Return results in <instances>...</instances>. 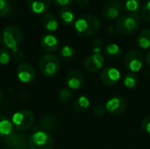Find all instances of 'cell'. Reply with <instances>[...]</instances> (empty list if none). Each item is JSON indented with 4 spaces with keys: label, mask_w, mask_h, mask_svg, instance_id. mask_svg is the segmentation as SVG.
<instances>
[{
    "label": "cell",
    "mask_w": 150,
    "mask_h": 149,
    "mask_svg": "<svg viewBox=\"0 0 150 149\" xmlns=\"http://www.w3.org/2000/svg\"><path fill=\"white\" fill-rule=\"evenodd\" d=\"M76 32L81 37H91L94 35L100 27L99 18L91 13L79 17L74 23Z\"/></svg>",
    "instance_id": "obj_1"
},
{
    "label": "cell",
    "mask_w": 150,
    "mask_h": 149,
    "mask_svg": "<svg viewBox=\"0 0 150 149\" xmlns=\"http://www.w3.org/2000/svg\"><path fill=\"white\" fill-rule=\"evenodd\" d=\"M23 39V33L20 28L14 25L5 27L0 34L1 43L11 50L18 48Z\"/></svg>",
    "instance_id": "obj_2"
},
{
    "label": "cell",
    "mask_w": 150,
    "mask_h": 149,
    "mask_svg": "<svg viewBox=\"0 0 150 149\" xmlns=\"http://www.w3.org/2000/svg\"><path fill=\"white\" fill-rule=\"evenodd\" d=\"M39 69L47 77L54 76L60 69V61L54 54H45L39 61Z\"/></svg>",
    "instance_id": "obj_3"
},
{
    "label": "cell",
    "mask_w": 150,
    "mask_h": 149,
    "mask_svg": "<svg viewBox=\"0 0 150 149\" xmlns=\"http://www.w3.org/2000/svg\"><path fill=\"white\" fill-rule=\"evenodd\" d=\"M53 147L54 140L47 132L37 131L28 139L29 149H53Z\"/></svg>",
    "instance_id": "obj_4"
},
{
    "label": "cell",
    "mask_w": 150,
    "mask_h": 149,
    "mask_svg": "<svg viewBox=\"0 0 150 149\" xmlns=\"http://www.w3.org/2000/svg\"><path fill=\"white\" fill-rule=\"evenodd\" d=\"M35 120V116L30 110H21L15 112L11 118L13 126L18 131H24L30 128Z\"/></svg>",
    "instance_id": "obj_5"
},
{
    "label": "cell",
    "mask_w": 150,
    "mask_h": 149,
    "mask_svg": "<svg viewBox=\"0 0 150 149\" xmlns=\"http://www.w3.org/2000/svg\"><path fill=\"white\" fill-rule=\"evenodd\" d=\"M139 28L138 20L129 15L120 16L116 21L117 31L124 35L134 34Z\"/></svg>",
    "instance_id": "obj_6"
},
{
    "label": "cell",
    "mask_w": 150,
    "mask_h": 149,
    "mask_svg": "<svg viewBox=\"0 0 150 149\" xmlns=\"http://www.w3.org/2000/svg\"><path fill=\"white\" fill-rule=\"evenodd\" d=\"M124 63L128 70L132 72H137L141 70L143 66L144 57L140 51L133 49L126 54L124 58Z\"/></svg>",
    "instance_id": "obj_7"
},
{
    "label": "cell",
    "mask_w": 150,
    "mask_h": 149,
    "mask_svg": "<svg viewBox=\"0 0 150 149\" xmlns=\"http://www.w3.org/2000/svg\"><path fill=\"white\" fill-rule=\"evenodd\" d=\"M17 76L18 80L22 83H28L34 81L36 76V72L34 68L26 62H22L17 67Z\"/></svg>",
    "instance_id": "obj_8"
},
{
    "label": "cell",
    "mask_w": 150,
    "mask_h": 149,
    "mask_svg": "<svg viewBox=\"0 0 150 149\" xmlns=\"http://www.w3.org/2000/svg\"><path fill=\"white\" fill-rule=\"evenodd\" d=\"M121 0H112L110 1L102 10L101 15L105 19L112 20L119 17L121 7H122Z\"/></svg>",
    "instance_id": "obj_9"
},
{
    "label": "cell",
    "mask_w": 150,
    "mask_h": 149,
    "mask_svg": "<svg viewBox=\"0 0 150 149\" xmlns=\"http://www.w3.org/2000/svg\"><path fill=\"white\" fill-rule=\"evenodd\" d=\"M127 108V100L123 97H114L110 98L105 105V109L112 115H118Z\"/></svg>",
    "instance_id": "obj_10"
},
{
    "label": "cell",
    "mask_w": 150,
    "mask_h": 149,
    "mask_svg": "<svg viewBox=\"0 0 150 149\" xmlns=\"http://www.w3.org/2000/svg\"><path fill=\"white\" fill-rule=\"evenodd\" d=\"M105 63L104 57L101 54H91L84 61V68L91 73H96L101 69Z\"/></svg>",
    "instance_id": "obj_11"
},
{
    "label": "cell",
    "mask_w": 150,
    "mask_h": 149,
    "mask_svg": "<svg viewBox=\"0 0 150 149\" xmlns=\"http://www.w3.org/2000/svg\"><path fill=\"white\" fill-rule=\"evenodd\" d=\"M5 144L9 149H27L28 141L25 135L12 133L5 137Z\"/></svg>",
    "instance_id": "obj_12"
},
{
    "label": "cell",
    "mask_w": 150,
    "mask_h": 149,
    "mask_svg": "<svg viewBox=\"0 0 150 149\" xmlns=\"http://www.w3.org/2000/svg\"><path fill=\"white\" fill-rule=\"evenodd\" d=\"M100 79L105 85L113 86L120 81V73L113 67H107L101 72Z\"/></svg>",
    "instance_id": "obj_13"
},
{
    "label": "cell",
    "mask_w": 150,
    "mask_h": 149,
    "mask_svg": "<svg viewBox=\"0 0 150 149\" xmlns=\"http://www.w3.org/2000/svg\"><path fill=\"white\" fill-rule=\"evenodd\" d=\"M65 81H66L67 85L70 89L77 90L82 87V85L84 82V79H83V74L79 70L73 69V70H70L66 75Z\"/></svg>",
    "instance_id": "obj_14"
},
{
    "label": "cell",
    "mask_w": 150,
    "mask_h": 149,
    "mask_svg": "<svg viewBox=\"0 0 150 149\" xmlns=\"http://www.w3.org/2000/svg\"><path fill=\"white\" fill-rule=\"evenodd\" d=\"M52 0H27L29 10L36 14L46 13L50 8Z\"/></svg>",
    "instance_id": "obj_15"
},
{
    "label": "cell",
    "mask_w": 150,
    "mask_h": 149,
    "mask_svg": "<svg viewBox=\"0 0 150 149\" xmlns=\"http://www.w3.org/2000/svg\"><path fill=\"white\" fill-rule=\"evenodd\" d=\"M41 48L48 53L55 52L59 47V41L53 34H46L40 39Z\"/></svg>",
    "instance_id": "obj_16"
},
{
    "label": "cell",
    "mask_w": 150,
    "mask_h": 149,
    "mask_svg": "<svg viewBox=\"0 0 150 149\" xmlns=\"http://www.w3.org/2000/svg\"><path fill=\"white\" fill-rule=\"evenodd\" d=\"M40 23L43 28L48 32H54L58 28L57 18L52 13H49V12H46L41 16Z\"/></svg>",
    "instance_id": "obj_17"
},
{
    "label": "cell",
    "mask_w": 150,
    "mask_h": 149,
    "mask_svg": "<svg viewBox=\"0 0 150 149\" xmlns=\"http://www.w3.org/2000/svg\"><path fill=\"white\" fill-rule=\"evenodd\" d=\"M105 54L109 60H116L121 56L122 50L118 44L111 43L105 47Z\"/></svg>",
    "instance_id": "obj_18"
},
{
    "label": "cell",
    "mask_w": 150,
    "mask_h": 149,
    "mask_svg": "<svg viewBox=\"0 0 150 149\" xmlns=\"http://www.w3.org/2000/svg\"><path fill=\"white\" fill-rule=\"evenodd\" d=\"M125 5H126L127 11L130 14L129 16L138 19L140 9H141L140 0H127Z\"/></svg>",
    "instance_id": "obj_19"
},
{
    "label": "cell",
    "mask_w": 150,
    "mask_h": 149,
    "mask_svg": "<svg viewBox=\"0 0 150 149\" xmlns=\"http://www.w3.org/2000/svg\"><path fill=\"white\" fill-rule=\"evenodd\" d=\"M59 18L66 25H70L73 23H75V14L68 7H64V8L60 10Z\"/></svg>",
    "instance_id": "obj_20"
},
{
    "label": "cell",
    "mask_w": 150,
    "mask_h": 149,
    "mask_svg": "<svg viewBox=\"0 0 150 149\" xmlns=\"http://www.w3.org/2000/svg\"><path fill=\"white\" fill-rule=\"evenodd\" d=\"M137 45L143 49H147L150 47V29L142 30L136 38Z\"/></svg>",
    "instance_id": "obj_21"
},
{
    "label": "cell",
    "mask_w": 150,
    "mask_h": 149,
    "mask_svg": "<svg viewBox=\"0 0 150 149\" xmlns=\"http://www.w3.org/2000/svg\"><path fill=\"white\" fill-rule=\"evenodd\" d=\"M13 133L12 123L4 116L0 115V138L8 136Z\"/></svg>",
    "instance_id": "obj_22"
},
{
    "label": "cell",
    "mask_w": 150,
    "mask_h": 149,
    "mask_svg": "<svg viewBox=\"0 0 150 149\" xmlns=\"http://www.w3.org/2000/svg\"><path fill=\"white\" fill-rule=\"evenodd\" d=\"M89 106H90V101L84 96H81L77 97L73 102V108L78 113L84 112L89 108Z\"/></svg>",
    "instance_id": "obj_23"
},
{
    "label": "cell",
    "mask_w": 150,
    "mask_h": 149,
    "mask_svg": "<svg viewBox=\"0 0 150 149\" xmlns=\"http://www.w3.org/2000/svg\"><path fill=\"white\" fill-rule=\"evenodd\" d=\"M55 126H56V121H55V119H54V118H52V117L47 116V117L43 118V119L40 120V122L39 123L37 128L40 127V130H39V131H43V132H45V131H51V130H54V129L55 128Z\"/></svg>",
    "instance_id": "obj_24"
},
{
    "label": "cell",
    "mask_w": 150,
    "mask_h": 149,
    "mask_svg": "<svg viewBox=\"0 0 150 149\" xmlns=\"http://www.w3.org/2000/svg\"><path fill=\"white\" fill-rule=\"evenodd\" d=\"M76 55V50L71 46H64L60 51V57L64 61H70Z\"/></svg>",
    "instance_id": "obj_25"
},
{
    "label": "cell",
    "mask_w": 150,
    "mask_h": 149,
    "mask_svg": "<svg viewBox=\"0 0 150 149\" xmlns=\"http://www.w3.org/2000/svg\"><path fill=\"white\" fill-rule=\"evenodd\" d=\"M123 83H124V85L127 88H130V89L134 88L138 84V77L134 73H128L125 76L123 79Z\"/></svg>",
    "instance_id": "obj_26"
},
{
    "label": "cell",
    "mask_w": 150,
    "mask_h": 149,
    "mask_svg": "<svg viewBox=\"0 0 150 149\" xmlns=\"http://www.w3.org/2000/svg\"><path fill=\"white\" fill-rule=\"evenodd\" d=\"M91 50L93 51L94 54H100V52L105 47L104 42L100 39H95L92 40V42L91 44Z\"/></svg>",
    "instance_id": "obj_27"
},
{
    "label": "cell",
    "mask_w": 150,
    "mask_h": 149,
    "mask_svg": "<svg viewBox=\"0 0 150 149\" xmlns=\"http://www.w3.org/2000/svg\"><path fill=\"white\" fill-rule=\"evenodd\" d=\"M11 11V4L8 0H0V18L6 16Z\"/></svg>",
    "instance_id": "obj_28"
},
{
    "label": "cell",
    "mask_w": 150,
    "mask_h": 149,
    "mask_svg": "<svg viewBox=\"0 0 150 149\" xmlns=\"http://www.w3.org/2000/svg\"><path fill=\"white\" fill-rule=\"evenodd\" d=\"M59 99L62 103H67L69 102L71 97H72V93L68 89H62L60 92H59Z\"/></svg>",
    "instance_id": "obj_29"
},
{
    "label": "cell",
    "mask_w": 150,
    "mask_h": 149,
    "mask_svg": "<svg viewBox=\"0 0 150 149\" xmlns=\"http://www.w3.org/2000/svg\"><path fill=\"white\" fill-rule=\"evenodd\" d=\"M11 55L4 48H0V65H6L9 63Z\"/></svg>",
    "instance_id": "obj_30"
},
{
    "label": "cell",
    "mask_w": 150,
    "mask_h": 149,
    "mask_svg": "<svg viewBox=\"0 0 150 149\" xmlns=\"http://www.w3.org/2000/svg\"><path fill=\"white\" fill-rule=\"evenodd\" d=\"M142 15L145 21L150 23V0L145 3L142 9Z\"/></svg>",
    "instance_id": "obj_31"
},
{
    "label": "cell",
    "mask_w": 150,
    "mask_h": 149,
    "mask_svg": "<svg viewBox=\"0 0 150 149\" xmlns=\"http://www.w3.org/2000/svg\"><path fill=\"white\" fill-rule=\"evenodd\" d=\"M12 57L15 61H21L24 59V53L22 50L15 48L12 50Z\"/></svg>",
    "instance_id": "obj_32"
},
{
    "label": "cell",
    "mask_w": 150,
    "mask_h": 149,
    "mask_svg": "<svg viewBox=\"0 0 150 149\" xmlns=\"http://www.w3.org/2000/svg\"><path fill=\"white\" fill-rule=\"evenodd\" d=\"M105 111H106V109L103 105H97L93 108V113L96 116H98V117L104 116L105 113Z\"/></svg>",
    "instance_id": "obj_33"
},
{
    "label": "cell",
    "mask_w": 150,
    "mask_h": 149,
    "mask_svg": "<svg viewBox=\"0 0 150 149\" xmlns=\"http://www.w3.org/2000/svg\"><path fill=\"white\" fill-rule=\"evenodd\" d=\"M141 126H142V129L144 132H146L148 133H150V115L147 116L146 118H144L142 119Z\"/></svg>",
    "instance_id": "obj_34"
},
{
    "label": "cell",
    "mask_w": 150,
    "mask_h": 149,
    "mask_svg": "<svg viewBox=\"0 0 150 149\" xmlns=\"http://www.w3.org/2000/svg\"><path fill=\"white\" fill-rule=\"evenodd\" d=\"M54 2V4L58 6L61 7H67L69 5H70L73 2V0H53Z\"/></svg>",
    "instance_id": "obj_35"
},
{
    "label": "cell",
    "mask_w": 150,
    "mask_h": 149,
    "mask_svg": "<svg viewBox=\"0 0 150 149\" xmlns=\"http://www.w3.org/2000/svg\"><path fill=\"white\" fill-rule=\"evenodd\" d=\"M76 2L79 5H81V6H84V5H86V4H89L90 0H76Z\"/></svg>",
    "instance_id": "obj_36"
},
{
    "label": "cell",
    "mask_w": 150,
    "mask_h": 149,
    "mask_svg": "<svg viewBox=\"0 0 150 149\" xmlns=\"http://www.w3.org/2000/svg\"><path fill=\"white\" fill-rule=\"evenodd\" d=\"M146 61H147V63L149 65V67L150 68V50L147 53V55H146Z\"/></svg>",
    "instance_id": "obj_37"
},
{
    "label": "cell",
    "mask_w": 150,
    "mask_h": 149,
    "mask_svg": "<svg viewBox=\"0 0 150 149\" xmlns=\"http://www.w3.org/2000/svg\"><path fill=\"white\" fill-rule=\"evenodd\" d=\"M0 99H1V90H0Z\"/></svg>",
    "instance_id": "obj_38"
},
{
    "label": "cell",
    "mask_w": 150,
    "mask_h": 149,
    "mask_svg": "<svg viewBox=\"0 0 150 149\" xmlns=\"http://www.w3.org/2000/svg\"><path fill=\"white\" fill-rule=\"evenodd\" d=\"M83 149H85V148H83Z\"/></svg>",
    "instance_id": "obj_39"
}]
</instances>
